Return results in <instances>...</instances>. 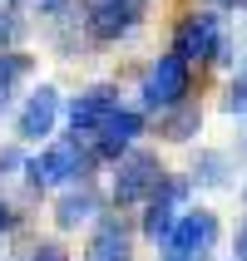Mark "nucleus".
I'll use <instances>...</instances> for the list:
<instances>
[{"label":"nucleus","mask_w":247,"mask_h":261,"mask_svg":"<svg viewBox=\"0 0 247 261\" xmlns=\"http://www.w3.org/2000/svg\"><path fill=\"white\" fill-rule=\"evenodd\" d=\"M183 197H188V177H163V188L153 192L148 202V217H144V237L153 242H168L183 222Z\"/></svg>","instance_id":"3"},{"label":"nucleus","mask_w":247,"mask_h":261,"mask_svg":"<svg viewBox=\"0 0 247 261\" xmlns=\"http://www.w3.org/2000/svg\"><path fill=\"white\" fill-rule=\"evenodd\" d=\"M183 94H188V59L159 55L144 74V103L148 109H178Z\"/></svg>","instance_id":"2"},{"label":"nucleus","mask_w":247,"mask_h":261,"mask_svg":"<svg viewBox=\"0 0 247 261\" xmlns=\"http://www.w3.org/2000/svg\"><path fill=\"white\" fill-rule=\"evenodd\" d=\"M163 261H198V256H178V251H168V256H163Z\"/></svg>","instance_id":"21"},{"label":"nucleus","mask_w":247,"mask_h":261,"mask_svg":"<svg viewBox=\"0 0 247 261\" xmlns=\"http://www.w3.org/2000/svg\"><path fill=\"white\" fill-rule=\"evenodd\" d=\"M198 128H203V114H198V109H178V114L163 123V133H168V138H178V143H183L188 133H198Z\"/></svg>","instance_id":"14"},{"label":"nucleus","mask_w":247,"mask_h":261,"mask_svg":"<svg viewBox=\"0 0 247 261\" xmlns=\"http://www.w3.org/2000/svg\"><path fill=\"white\" fill-rule=\"evenodd\" d=\"M5 227H10V207L0 202V232H5Z\"/></svg>","instance_id":"19"},{"label":"nucleus","mask_w":247,"mask_h":261,"mask_svg":"<svg viewBox=\"0 0 247 261\" xmlns=\"http://www.w3.org/2000/svg\"><path fill=\"white\" fill-rule=\"evenodd\" d=\"M35 261H70V256H64L59 247H40V251H35Z\"/></svg>","instance_id":"17"},{"label":"nucleus","mask_w":247,"mask_h":261,"mask_svg":"<svg viewBox=\"0 0 247 261\" xmlns=\"http://www.w3.org/2000/svg\"><path fill=\"white\" fill-rule=\"evenodd\" d=\"M163 188V168L153 153H129V158L119 163V177H114V202L129 207L139 202V197H148V192Z\"/></svg>","instance_id":"4"},{"label":"nucleus","mask_w":247,"mask_h":261,"mask_svg":"<svg viewBox=\"0 0 247 261\" xmlns=\"http://www.w3.org/2000/svg\"><path fill=\"white\" fill-rule=\"evenodd\" d=\"M10 30H15V25H10V15H0V40H5V35H10Z\"/></svg>","instance_id":"20"},{"label":"nucleus","mask_w":247,"mask_h":261,"mask_svg":"<svg viewBox=\"0 0 247 261\" xmlns=\"http://www.w3.org/2000/svg\"><path fill=\"white\" fill-rule=\"evenodd\" d=\"M119 109V89L114 84H89L79 99L70 103V128H74V138L79 133H99L104 128V118Z\"/></svg>","instance_id":"7"},{"label":"nucleus","mask_w":247,"mask_h":261,"mask_svg":"<svg viewBox=\"0 0 247 261\" xmlns=\"http://www.w3.org/2000/svg\"><path fill=\"white\" fill-rule=\"evenodd\" d=\"M30 182H40V188H64V182H79L84 188V173H89V153L74 138H59V143H50L44 153H35V158L25 163Z\"/></svg>","instance_id":"1"},{"label":"nucleus","mask_w":247,"mask_h":261,"mask_svg":"<svg viewBox=\"0 0 247 261\" xmlns=\"http://www.w3.org/2000/svg\"><path fill=\"white\" fill-rule=\"evenodd\" d=\"M144 5L148 0H89V30L99 40H114L133 20H144Z\"/></svg>","instance_id":"8"},{"label":"nucleus","mask_w":247,"mask_h":261,"mask_svg":"<svg viewBox=\"0 0 247 261\" xmlns=\"http://www.w3.org/2000/svg\"><path fill=\"white\" fill-rule=\"evenodd\" d=\"M139 128H144V114H133V109H114V114L104 118V128H99V153H104V158H119V153L139 138Z\"/></svg>","instance_id":"10"},{"label":"nucleus","mask_w":247,"mask_h":261,"mask_svg":"<svg viewBox=\"0 0 247 261\" xmlns=\"http://www.w3.org/2000/svg\"><path fill=\"white\" fill-rule=\"evenodd\" d=\"M25 74H30V55H20V49H5V55H0V103H5V94H10Z\"/></svg>","instance_id":"13"},{"label":"nucleus","mask_w":247,"mask_h":261,"mask_svg":"<svg viewBox=\"0 0 247 261\" xmlns=\"http://www.w3.org/2000/svg\"><path fill=\"white\" fill-rule=\"evenodd\" d=\"M55 118H59V94L50 84H40L30 94V103L20 109V118H15V133H20V138H50Z\"/></svg>","instance_id":"9"},{"label":"nucleus","mask_w":247,"mask_h":261,"mask_svg":"<svg viewBox=\"0 0 247 261\" xmlns=\"http://www.w3.org/2000/svg\"><path fill=\"white\" fill-rule=\"evenodd\" d=\"M213 242H218V212H208V207H188L183 222H178V232L168 237V251L203 261V251L213 247Z\"/></svg>","instance_id":"6"},{"label":"nucleus","mask_w":247,"mask_h":261,"mask_svg":"<svg viewBox=\"0 0 247 261\" xmlns=\"http://www.w3.org/2000/svg\"><path fill=\"white\" fill-rule=\"evenodd\" d=\"M222 177H228V158H222V153H203V158H198V182L218 188Z\"/></svg>","instance_id":"15"},{"label":"nucleus","mask_w":247,"mask_h":261,"mask_svg":"<svg viewBox=\"0 0 247 261\" xmlns=\"http://www.w3.org/2000/svg\"><path fill=\"white\" fill-rule=\"evenodd\" d=\"M94 212H99V192H94V188H74V192H64V197H59V207H55L59 227H79V222H89Z\"/></svg>","instance_id":"12"},{"label":"nucleus","mask_w":247,"mask_h":261,"mask_svg":"<svg viewBox=\"0 0 247 261\" xmlns=\"http://www.w3.org/2000/svg\"><path fill=\"white\" fill-rule=\"evenodd\" d=\"M237 261H247V227L237 232Z\"/></svg>","instance_id":"18"},{"label":"nucleus","mask_w":247,"mask_h":261,"mask_svg":"<svg viewBox=\"0 0 247 261\" xmlns=\"http://www.w3.org/2000/svg\"><path fill=\"white\" fill-rule=\"evenodd\" d=\"M228 114H247V74H237V84L228 89V99H222Z\"/></svg>","instance_id":"16"},{"label":"nucleus","mask_w":247,"mask_h":261,"mask_svg":"<svg viewBox=\"0 0 247 261\" xmlns=\"http://www.w3.org/2000/svg\"><path fill=\"white\" fill-rule=\"evenodd\" d=\"M218 49H222V20L213 10L178 20V35H173V55L178 59H208V55H218Z\"/></svg>","instance_id":"5"},{"label":"nucleus","mask_w":247,"mask_h":261,"mask_svg":"<svg viewBox=\"0 0 247 261\" xmlns=\"http://www.w3.org/2000/svg\"><path fill=\"white\" fill-rule=\"evenodd\" d=\"M213 5H228V10H233V5H247V0H213Z\"/></svg>","instance_id":"22"},{"label":"nucleus","mask_w":247,"mask_h":261,"mask_svg":"<svg viewBox=\"0 0 247 261\" xmlns=\"http://www.w3.org/2000/svg\"><path fill=\"white\" fill-rule=\"evenodd\" d=\"M84 261H129V227L124 222H99V232L89 237Z\"/></svg>","instance_id":"11"}]
</instances>
